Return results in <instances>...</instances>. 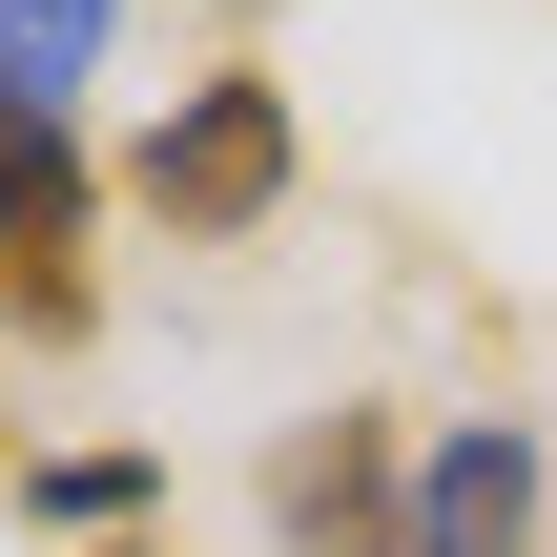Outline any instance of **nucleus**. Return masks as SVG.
<instances>
[{
    "label": "nucleus",
    "instance_id": "obj_1",
    "mask_svg": "<svg viewBox=\"0 0 557 557\" xmlns=\"http://www.w3.org/2000/svg\"><path fill=\"white\" fill-rule=\"evenodd\" d=\"M145 207H165L186 248H227V227H269V207H289V83H269V62H227V83H186V103L145 124Z\"/></svg>",
    "mask_w": 557,
    "mask_h": 557
},
{
    "label": "nucleus",
    "instance_id": "obj_2",
    "mask_svg": "<svg viewBox=\"0 0 557 557\" xmlns=\"http://www.w3.org/2000/svg\"><path fill=\"white\" fill-rule=\"evenodd\" d=\"M83 145H62V103L41 83H0V289L41 310V331H83Z\"/></svg>",
    "mask_w": 557,
    "mask_h": 557
},
{
    "label": "nucleus",
    "instance_id": "obj_3",
    "mask_svg": "<svg viewBox=\"0 0 557 557\" xmlns=\"http://www.w3.org/2000/svg\"><path fill=\"white\" fill-rule=\"evenodd\" d=\"M269 537H289V557H413V496H393V434H372V413L289 434V455H269Z\"/></svg>",
    "mask_w": 557,
    "mask_h": 557
},
{
    "label": "nucleus",
    "instance_id": "obj_4",
    "mask_svg": "<svg viewBox=\"0 0 557 557\" xmlns=\"http://www.w3.org/2000/svg\"><path fill=\"white\" fill-rule=\"evenodd\" d=\"M413 557H537V434H517V413H455V434H434Z\"/></svg>",
    "mask_w": 557,
    "mask_h": 557
},
{
    "label": "nucleus",
    "instance_id": "obj_5",
    "mask_svg": "<svg viewBox=\"0 0 557 557\" xmlns=\"http://www.w3.org/2000/svg\"><path fill=\"white\" fill-rule=\"evenodd\" d=\"M103 21H124V0H0V83H41V103H62V83L103 62Z\"/></svg>",
    "mask_w": 557,
    "mask_h": 557
},
{
    "label": "nucleus",
    "instance_id": "obj_6",
    "mask_svg": "<svg viewBox=\"0 0 557 557\" xmlns=\"http://www.w3.org/2000/svg\"><path fill=\"white\" fill-rule=\"evenodd\" d=\"M21 496H41V517H145V455H41Z\"/></svg>",
    "mask_w": 557,
    "mask_h": 557
}]
</instances>
